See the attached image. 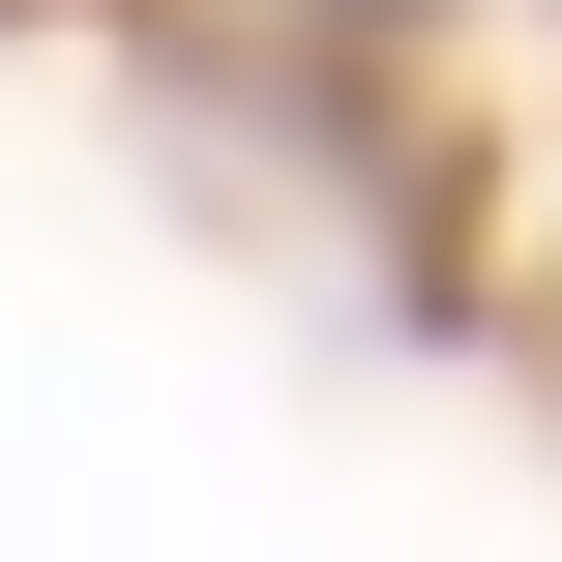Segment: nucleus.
Wrapping results in <instances>:
<instances>
[]
</instances>
